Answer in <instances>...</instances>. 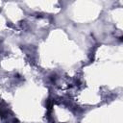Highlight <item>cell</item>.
<instances>
[{"label":"cell","mask_w":123,"mask_h":123,"mask_svg":"<svg viewBox=\"0 0 123 123\" xmlns=\"http://www.w3.org/2000/svg\"><path fill=\"white\" fill-rule=\"evenodd\" d=\"M10 111L7 106H3V104H0V116L1 117H7Z\"/></svg>","instance_id":"6da1fadb"}]
</instances>
